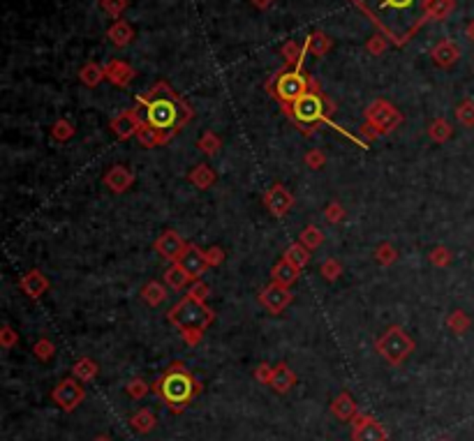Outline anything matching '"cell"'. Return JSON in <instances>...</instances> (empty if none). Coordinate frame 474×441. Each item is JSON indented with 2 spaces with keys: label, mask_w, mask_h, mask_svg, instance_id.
<instances>
[{
  "label": "cell",
  "mask_w": 474,
  "mask_h": 441,
  "mask_svg": "<svg viewBox=\"0 0 474 441\" xmlns=\"http://www.w3.org/2000/svg\"><path fill=\"white\" fill-rule=\"evenodd\" d=\"M393 46H405L428 19L430 0H350Z\"/></svg>",
  "instance_id": "1"
},
{
  "label": "cell",
  "mask_w": 474,
  "mask_h": 441,
  "mask_svg": "<svg viewBox=\"0 0 474 441\" xmlns=\"http://www.w3.org/2000/svg\"><path fill=\"white\" fill-rule=\"evenodd\" d=\"M134 111L141 118V123H148L155 130L173 132V135H178V130L195 118L192 107L167 81H157L151 90L139 95Z\"/></svg>",
  "instance_id": "2"
},
{
  "label": "cell",
  "mask_w": 474,
  "mask_h": 441,
  "mask_svg": "<svg viewBox=\"0 0 474 441\" xmlns=\"http://www.w3.org/2000/svg\"><path fill=\"white\" fill-rule=\"evenodd\" d=\"M202 391L204 384L183 363H171L153 384V393L171 414H183Z\"/></svg>",
  "instance_id": "3"
},
{
  "label": "cell",
  "mask_w": 474,
  "mask_h": 441,
  "mask_svg": "<svg viewBox=\"0 0 474 441\" xmlns=\"http://www.w3.org/2000/svg\"><path fill=\"white\" fill-rule=\"evenodd\" d=\"M282 111L298 130H301L303 137H310L320 125L331 123L329 116L336 114V102L329 100L327 93L322 90L320 81L312 76L308 93H303V95L296 102H291V104L282 107Z\"/></svg>",
  "instance_id": "4"
},
{
  "label": "cell",
  "mask_w": 474,
  "mask_h": 441,
  "mask_svg": "<svg viewBox=\"0 0 474 441\" xmlns=\"http://www.w3.org/2000/svg\"><path fill=\"white\" fill-rule=\"evenodd\" d=\"M167 319L171 326L178 328L180 340L187 346H197L204 340L206 328L216 321V312H213L206 303L195 301L192 296H183L167 312Z\"/></svg>",
  "instance_id": "5"
},
{
  "label": "cell",
  "mask_w": 474,
  "mask_h": 441,
  "mask_svg": "<svg viewBox=\"0 0 474 441\" xmlns=\"http://www.w3.org/2000/svg\"><path fill=\"white\" fill-rule=\"evenodd\" d=\"M310 81H312V74H305L303 67L284 65L282 69H278V72H273L266 79L264 88L273 100L280 102V107H287L301 97L303 93H308Z\"/></svg>",
  "instance_id": "6"
},
{
  "label": "cell",
  "mask_w": 474,
  "mask_h": 441,
  "mask_svg": "<svg viewBox=\"0 0 474 441\" xmlns=\"http://www.w3.org/2000/svg\"><path fill=\"white\" fill-rule=\"evenodd\" d=\"M414 349H416L414 340L407 335V330L402 326H389L375 340V351L393 367H398V365L405 363V358Z\"/></svg>",
  "instance_id": "7"
},
{
  "label": "cell",
  "mask_w": 474,
  "mask_h": 441,
  "mask_svg": "<svg viewBox=\"0 0 474 441\" xmlns=\"http://www.w3.org/2000/svg\"><path fill=\"white\" fill-rule=\"evenodd\" d=\"M363 116H366V123L375 125L379 135H391L393 130H398L402 125V114L391 104V102H386L382 97L370 102L366 107V111H363Z\"/></svg>",
  "instance_id": "8"
},
{
  "label": "cell",
  "mask_w": 474,
  "mask_h": 441,
  "mask_svg": "<svg viewBox=\"0 0 474 441\" xmlns=\"http://www.w3.org/2000/svg\"><path fill=\"white\" fill-rule=\"evenodd\" d=\"M51 400L62 409V412L70 414L86 400V388L77 376H65V379H60L56 384V388L51 391Z\"/></svg>",
  "instance_id": "9"
},
{
  "label": "cell",
  "mask_w": 474,
  "mask_h": 441,
  "mask_svg": "<svg viewBox=\"0 0 474 441\" xmlns=\"http://www.w3.org/2000/svg\"><path fill=\"white\" fill-rule=\"evenodd\" d=\"M352 439L354 441H389V432L375 416L370 414H359L352 421Z\"/></svg>",
  "instance_id": "10"
},
{
  "label": "cell",
  "mask_w": 474,
  "mask_h": 441,
  "mask_svg": "<svg viewBox=\"0 0 474 441\" xmlns=\"http://www.w3.org/2000/svg\"><path fill=\"white\" fill-rule=\"evenodd\" d=\"M257 298L271 314H280V312L287 310L294 296H291L289 287H282V285H278V282L271 280V285H266L262 291H259Z\"/></svg>",
  "instance_id": "11"
},
{
  "label": "cell",
  "mask_w": 474,
  "mask_h": 441,
  "mask_svg": "<svg viewBox=\"0 0 474 441\" xmlns=\"http://www.w3.org/2000/svg\"><path fill=\"white\" fill-rule=\"evenodd\" d=\"M176 264L183 269L192 280H199L204 273H206L211 266L206 262V255H204V250H199V245H195V243H187L183 255L176 259Z\"/></svg>",
  "instance_id": "12"
},
{
  "label": "cell",
  "mask_w": 474,
  "mask_h": 441,
  "mask_svg": "<svg viewBox=\"0 0 474 441\" xmlns=\"http://www.w3.org/2000/svg\"><path fill=\"white\" fill-rule=\"evenodd\" d=\"M262 201L273 217H284L291 210V206H294V196H291V192L282 183H275L273 187H268Z\"/></svg>",
  "instance_id": "13"
},
{
  "label": "cell",
  "mask_w": 474,
  "mask_h": 441,
  "mask_svg": "<svg viewBox=\"0 0 474 441\" xmlns=\"http://www.w3.org/2000/svg\"><path fill=\"white\" fill-rule=\"evenodd\" d=\"M109 128L114 130V135L121 141H128L130 137H137V132L141 128V118L137 116V111L132 109H125V111L116 114L109 123Z\"/></svg>",
  "instance_id": "14"
},
{
  "label": "cell",
  "mask_w": 474,
  "mask_h": 441,
  "mask_svg": "<svg viewBox=\"0 0 474 441\" xmlns=\"http://www.w3.org/2000/svg\"><path fill=\"white\" fill-rule=\"evenodd\" d=\"M185 245L187 243L180 238V233L178 231H173V229H167V231H162L160 236H157V240H155V252L160 257H164V259H169V262H176V259L183 255V250H185Z\"/></svg>",
  "instance_id": "15"
},
{
  "label": "cell",
  "mask_w": 474,
  "mask_h": 441,
  "mask_svg": "<svg viewBox=\"0 0 474 441\" xmlns=\"http://www.w3.org/2000/svg\"><path fill=\"white\" fill-rule=\"evenodd\" d=\"M428 56L437 67L449 69L456 65L458 58H461V46H458L454 39H440V42L430 49Z\"/></svg>",
  "instance_id": "16"
},
{
  "label": "cell",
  "mask_w": 474,
  "mask_h": 441,
  "mask_svg": "<svg viewBox=\"0 0 474 441\" xmlns=\"http://www.w3.org/2000/svg\"><path fill=\"white\" fill-rule=\"evenodd\" d=\"M105 74H107V81H112L118 88H128L134 81V76H137V69H134L130 62L114 58L105 65Z\"/></svg>",
  "instance_id": "17"
},
{
  "label": "cell",
  "mask_w": 474,
  "mask_h": 441,
  "mask_svg": "<svg viewBox=\"0 0 474 441\" xmlns=\"http://www.w3.org/2000/svg\"><path fill=\"white\" fill-rule=\"evenodd\" d=\"M105 185L114 194H125L134 185V171L125 167V164H116L105 173Z\"/></svg>",
  "instance_id": "18"
},
{
  "label": "cell",
  "mask_w": 474,
  "mask_h": 441,
  "mask_svg": "<svg viewBox=\"0 0 474 441\" xmlns=\"http://www.w3.org/2000/svg\"><path fill=\"white\" fill-rule=\"evenodd\" d=\"M19 287L28 298L37 301V298H42L46 291H49V278H46L42 271L33 269V271L23 273V278L19 280Z\"/></svg>",
  "instance_id": "19"
},
{
  "label": "cell",
  "mask_w": 474,
  "mask_h": 441,
  "mask_svg": "<svg viewBox=\"0 0 474 441\" xmlns=\"http://www.w3.org/2000/svg\"><path fill=\"white\" fill-rule=\"evenodd\" d=\"M268 386H271L275 393L284 395V393H289L296 386V372L284 363V360H280L278 365H273V376H271V384Z\"/></svg>",
  "instance_id": "20"
},
{
  "label": "cell",
  "mask_w": 474,
  "mask_h": 441,
  "mask_svg": "<svg viewBox=\"0 0 474 441\" xmlns=\"http://www.w3.org/2000/svg\"><path fill=\"white\" fill-rule=\"evenodd\" d=\"M331 414H334L336 419L352 423V421L361 414V409H359V405H357V400H354L347 391H343L341 395H338V398L334 400V402H331Z\"/></svg>",
  "instance_id": "21"
},
{
  "label": "cell",
  "mask_w": 474,
  "mask_h": 441,
  "mask_svg": "<svg viewBox=\"0 0 474 441\" xmlns=\"http://www.w3.org/2000/svg\"><path fill=\"white\" fill-rule=\"evenodd\" d=\"M176 137L173 132H164V130H155L151 128L148 123H141V128L137 132V141L144 148H157V146H164L169 144V141Z\"/></svg>",
  "instance_id": "22"
},
{
  "label": "cell",
  "mask_w": 474,
  "mask_h": 441,
  "mask_svg": "<svg viewBox=\"0 0 474 441\" xmlns=\"http://www.w3.org/2000/svg\"><path fill=\"white\" fill-rule=\"evenodd\" d=\"M331 46H334V39H331L324 30H315L305 37L303 42V51L305 56H315V58H324L327 53L331 51Z\"/></svg>",
  "instance_id": "23"
},
{
  "label": "cell",
  "mask_w": 474,
  "mask_h": 441,
  "mask_svg": "<svg viewBox=\"0 0 474 441\" xmlns=\"http://www.w3.org/2000/svg\"><path fill=\"white\" fill-rule=\"evenodd\" d=\"M107 37H109V42H112L114 46H118V49H125V46H130V44H132V39H134V28H132L125 19H118V21L112 23V26H109Z\"/></svg>",
  "instance_id": "24"
},
{
  "label": "cell",
  "mask_w": 474,
  "mask_h": 441,
  "mask_svg": "<svg viewBox=\"0 0 474 441\" xmlns=\"http://www.w3.org/2000/svg\"><path fill=\"white\" fill-rule=\"evenodd\" d=\"M298 275H301V269H296V266H294V264H289L287 259H280V262L271 269V278H273V282H278V285H282V287L296 285Z\"/></svg>",
  "instance_id": "25"
},
{
  "label": "cell",
  "mask_w": 474,
  "mask_h": 441,
  "mask_svg": "<svg viewBox=\"0 0 474 441\" xmlns=\"http://www.w3.org/2000/svg\"><path fill=\"white\" fill-rule=\"evenodd\" d=\"M187 180L197 187V190H209V187L216 185L218 176L209 164H195L192 171L187 173Z\"/></svg>",
  "instance_id": "26"
},
{
  "label": "cell",
  "mask_w": 474,
  "mask_h": 441,
  "mask_svg": "<svg viewBox=\"0 0 474 441\" xmlns=\"http://www.w3.org/2000/svg\"><path fill=\"white\" fill-rule=\"evenodd\" d=\"M167 289L169 287H164L162 282H146L144 287H141V291H139V296H141V301H144L148 307H157V305H162L164 303V298H167Z\"/></svg>",
  "instance_id": "27"
},
{
  "label": "cell",
  "mask_w": 474,
  "mask_h": 441,
  "mask_svg": "<svg viewBox=\"0 0 474 441\" xmlns=\"http://www.w3.org/2000/svg\"><path fill=\"white\" fill-rule=\"evenodd\" d=\"M105 79H107L105 65H100V62H86V65L79 69V81H81L86 88H95V86H100Z\"/></svg>",
  "instance_id": "28"
},
{
  "label": "cell",
  "mask_w": 474,
  "mask_h": 441,
  "mask_svg": "<svg viewBox=\"0 0 474 441\" xmlns=\"http://www.w3.org/2000/svg\"><path fill=\"white\" fill-rule=\"evenodd\" d=\"M162 278H164V285H167L169 289H173V291L185 289V287H190V285H192V282H195L183 269H180V266H178L176 262H173V264L169 266V269L164 271Z\"/></svg>",
  "instance_id": "29"
},
{
  "label": "cell",
  "mask_w": 474,
  "mask_h": 441,
  "mask_svg": "<svg viewBox=\"0 0 474 441\" xmlns=\"http://www.w3.org/2000/svg\"><path fill=\"white\" fill-rule=\"evenodd\" d=\"M280 56L284 58V65L287 67H303V58H305L303 44H298L296 39H287V42L280 46Z\"/></svg>",
  "instance_id": "30"
},
{
  "label": "cell",
  "mask_w": 474,
  "mask_h": 441,
  "mask_svg": "<svg viewBox=\"0 0 474 441\" xmlns=\"http://www.w3.org/2000/svg\"><path fill=\"white\" fill-rule=\"evenodd\" d=\"M130 425L139 432V435H148V432L155 430L157 419H155V414L151 412V409L144 407V409H139V412H134L130 416Z\"/></svg>",
  "instance_id": "31"
},
{
  "label": "cell",
  "mask_w": 474,
  "mask_h": 441,
  "mask_svg": "<svg viewBox=\"0 0 474 441\" xmlns=\"http://www.w3.org/2000/svg\"><path fill=\"white\" fill-rule=\"evenodd\" d=\"M98 372H100V365L95 363L93 358H88V356L79 358L77 363L72 365V376H77V379L81 381V384L93 381L95 376H98Z\"/></svg>",
  "instance_id": "32"
},
{
  "label": "cell",
  "mask_w": 474,
  "mask_h": 441,
  "mask_svg": "<svg viewBox=\"0 0 474 441\" xmlns=\"http://www.w3.org/2000/svg\"><path fill=\"white\" fill-rule=\"evenodd\" d=\"M428 137L430 141H435V144H447V141L454 137V125L449 123L447 118H435V121L428 125Z\"/></svg>",
  "instance_id": "33"
},
{
  "label": "cell",
  "mask_w": 474,
  "mask_h": 441,
  "mask_svg": "<svg viewBox=\"0 0 474 441\" xmlns=\"http://www.w3.org/2000/svg\"><path fill=\"white\" fill-rule=\"evenodd\" d=\"M282 259H287L289 264H294L296 269H305L310 264V250L303 247L301 243H291V245L284 250Z\"/></svg>",
  "instance_id": "34"
},
{
  "label": "cell",
  "mask_w": 474,
  "mask_h": 441,
  "mask_svg": "<svg viewBox=\"0 0 474 441\" xmlns=\"http://www.w3.org/2000/svg\"><path fill=\"white\" fill-rule=\"evenodd\" d=\"M456 10V0H430L428 19L430 21H447Z\"/></svg>",
  "instance_id": "35"
},
{
  "label": "cell",
  "mask_w": 474,
  "mask_h": 441,
  "mask_svg": "<svg viewBox=\"0 0 474 441\" xmlns=\"http://www.w3.org/2000/svg\"><path fill=\"white\" fill-rule=\"evenodd\" d=\"M447 328L452 330V333H456V335H465V333H468V330L472 328L470 314H468V312H463V310H454V312L447 317Z\"/></svg>",
  "instance_id": "36"
},
{
  "label": "cell",
  "mask_w": 474,
  "mask_h": 441,
  "mask_svg": "<svg viewBox=\"0 0 474 441\" xmlns=\"http://www.w3.org/2000/svg\"><path fill=\"white\" fill-rule=\"evenodd\" d=\"M298 243H301V245L308 247L310 252L320 250V247H322V243H324V231L320 229V226L308 224L305 229H303L301 233H298Z\"/></svg>",
  "instance_id": "37"
},
{
  "label": "cell",
  "mask_w": 474,
  "mask_h": 441,
  "mask_svg": "<svg viewBox=\"0 0 474 441\" xmlns=\"http://www.w3.org/2000/svg\"><path fill=\"white\" fill-rule=\"evenodd\" d=\"M197 148H199V153L213 157V155H218L220 148H223V139H220L213 130H209L199 137V141H197Z\"/></svg>",
  "instance_id": "38"
},
{
  "label": "cell",
  "mask_w": 474,
  "mask_h": 441,
  "mask_svg": "<svg viewBox=\"0 0 474 441\" xmlns=\"http://www.w3.org/2000/svg\"><path fill=\"white\" fill-rule=\"evenodd\" d=\"M375 262L379 264V266H393L398 262V250L391 245L389 240L386 243H379V245L375 247Z\"/></svg>",
  "instance_id": "39"
},
{
  "label": "cell",
  "mask_w": 474,
  "mask_h": 441,
  "mask_svg": "<svg viewBox=\"0 0 474 441\" xmlns=\"http://www.w3.org/2000/svg\"><path fill=\"white\" fill-rule=\"evenodd\" d=\"M74 135H77V130L67 118H58V121L51 125V137L60 141V144H65V141H70Z\"/></svg>",
  "instance_id": "40"
},
{
  "label": "cell",
  "mask_w": 474,
  "mask_h": 441,
  "mask_svg": "<svg viewBox=\"0 0 474 441\" xmlns=\"http://www.w3.org/2000/svg\"><path fill=\"white\" fill-rule=\"evenodd\" d=\"M428 262L435 266V269H447V266H452L454 262V252L445 245H437L428 252Z\"/></svg>",
  "instance_id": "41"
},
{
  "label": "cell",
  "mask_w": 474,
  "mask_h": 441,
  "mask_svg": "<svg viewBox=\"0 0 474 441\" xmlns=\"http://www.w3.org/2000/svg\"><path fill=\"white\" fill-rule=\"evenodd\" d=\"M456 121L465 125V128H474V100H463L461 104L456 107Z\"/></svg>",
  "instance_id": "42"
},
{
  "label": "cell",
  "mask_w": 474,
  "mask_h": 441,
  "mask_svg": "<svg viewBox=\"0 0 474 441\" xmlns=\"http://www.w3.org/2000/svg\"><path fill=\"white\" fill-rule=\"evenodd\" d=\"M148 391H153V386H148L141 376H134L128 384H125V393L132 398V400H141L148 395Z\"/></svg>",
  "instance_id": "43"
},
{
  "label": "cell",
  "mask_w": 474,
  "mask_h": 441,
  "mask_svg": "<svg viewBox=\"0 0 474 441\" xmlns=\"http://www.w3.org/2000/svg\"><path fill=\"white\" fill-rule=\"evenodd\" d=\"M320 273H322V278L327 280V282H336V280L343 275V264L338 262V259L329 257V259H324V264H322Z\"/></svg>",
  "instance_id": "44"
},
{
  "label": "cell",
  "mask_w": 474,
  "mask_h": 441,
  "mask_svg": "<svg viewBox=\"0 0 474 441\" xmlns=\"http://www.w3.org/2000/svg\"><path fill=\"white\" fill-rule=\"evenodd\" d=\"M128 5H130V0H100L102 12L109 14V17L116 21L123 17V12L128 10Z\"/></svg>",
  "instance_id": "45"
},
{
  "label": "cell",
  "mask_w": 474,
  "mask_h": 441,
  "mask_svg": "<svg viewBox=\"0 0 474 441\" xmlns=\"http://www.w3.org/2000/svg\"><path fill=\"white\" fill-rule=\"evenodd\" d=\"M33 353L37 360H51L53 353H56V346H53L49 337H39V340L33 344Z\"/></svg>",
  "instance_id": "46"
},
{
  "label": "cell",
  "mask_w": 474,
  "mask_h": 441,
  "mask_svg": "<svg viewBox=\"0 0 474 441\" xmlns=\"http://www.w3.org/2000/svg\"><path fill=\"white\" fill-rule=\"evenodd\" d=\"M303 162H305V167H308V169L320 171V169L327 167V153L320 151V148H312V151H308V153L303 155Z\"/></svg>",
  "instance_id": "47"
},
{
  "label": "cell",
  "mask_w": 474,
  "mask_h": 441,
  "mask_svg": "<svg viewBox=\"0 0 474 441\" xmlns=\"http://www.w3.org/2000/svg\"><path fill=\"white\" fill-rule=\"evenodd\" d=\"M389 44H391L389 39H386L384 35H379V33H377V35H373V37H370L368 42H366V51L370 53V56H384V51L389 49Z\"/></svg>",
  "instance_id": "48"
},
{
  "label": "cell",
  "mask_w": 474,
  "mask_h": 441,
  "mask_svg": "<svg viewBox=\"0 0 474 441\" xmlns=\"http://www.w3.org/2000/svg\"><path fill=\"white\" fill-rule=\"evenodd\" d=\"M345 208H343V203L341 201H331L327 208H324V219L327 222H331V224H341L343 219H345Z\"/></svg>",
  "instance_id": "49"
},
{
  "label": "cell",
  "mask_w": 474,
  "mask_h": 441,
  "mask_svg": "<svg viewBox=\"0 0 474 441\" xmlns=\"http://www.w3.org/2000/svg\"><path fill=\"white\" fill-rule=\"evenodd\" d=\"M209 294H211V289H209V285H206V282H204V280H195L192 285L187 287V296H192L195 301L206 303Z\"/></svg>",
  "instance_id": "50"
},
{
  "label": "cell",
  "mask_w": 474,
  "mask_h": 441,
  "mask_svg": "<svg viewBox=\"0 0 474 441\" xmlns=\"http://www.w3.org/2000/svg\"><path fill=\"white\" fill-rule=\"evenodd\" d=\"M0 344H3L5 349H12V346L19 344V333L10 324H5L3 328H0Z\"/></svg>",
  "instance_id": "51"
},
{
  "label": "cell",
  "mask_w": 474,
  "mask_h": 441,
  "mask_svg": "<svg viewBox=\"0 0 474 441\" xmlns=\"http://www.w3.org/2000/svg\"><path fill=\"white\" fill-rule=\"evenodd\" d=\"M204 255H206V262L211 269H216V266H220L225 262V250L220 245H211L209 250H204Z\"/></svg>",
  "instance_id": "52"
},
{
  "label": "cell",
  "mask_w": 474,
  "mask_h": 441,
  "mask_svg": "<svg viewBox=\"0 0 474 441\" xmlns=\"http://www.w3.org/2000/svg\"><path fill=\"white\" fill-rule=\"evenodd\" d=\"M252 376L259 381V384H271V376H273V365L271 363H259L255 367V372H252Z\"/></svg>",
  "instance_id": "53"
},
{
  "label": "cell",
  "mask_w": 474,
  "mask_h": 441,
  "mask_svg": "<svg viewBox=\"0 0 474 441\" xmlns=\"http://www.w3.org/2000/svg\"><path fill=\"white\" fill-rule=\"evenodd\" d=\"M361 137L366 139V141H375L377 137H382V135H379V132H377V128H375V125H370V123H363V125H361Z\"/></svg>",
  "instance_id": "54"
},
{
  "label": "cell",
  "mask_w": 474,
  "mask_h": 441,
  "mask_svg": "<svg viewBox=\"0 0 474 441\" xmlns=\"http://www.w3.org/2000/svg\"><path fill=\"white\" fill-rule=\"evenodd\" d=\"M250 3H252V7H257L259 12H266L268 7L273 5V0H250Z\"/></svg>",
  "instance_id": "55"
},
{
  "label": "cell",
  "mask_w": 474,
  "mask_h": 441,
  "mask_svg": "<svg viewBox=\"0 0 474 441\" xmlns=\"http://www.w3.org/2000/svg\"><path fill=\"white\" fill-rule=\"evenodd\" d=\"M465 35H468L470 42H474V21L468 23V28H465Z\"/></svg>",
  "instance_id": "56"
},
{
  "label": "cell",
  "mask_w": 474,
  "mask_h": 441,
  "mask_svg": "<svg viewBox=\"0 0 474 441\" xmlns=\"http://www.w3.org/2000/svg\"><path fill=\"white\" fill-rule=\"evenodd\" d=\"M93 441H112V439H109V437H105V435H100L98 439H93Z\"/></svg>",
  "instance_id": "57"
},
{
  "label": "cell",
  "mask_w": 474,
  "mask_h": 441,
  "mask_svg": "<svg viewBox=\"0 0 474 441\" xmlns=\"http://www.w3.org/2000/svg\"><path fill=\"white\" fill-rule=\"evenodd\" d=\"M437 441H452V439H437Z\"/></svg>",
  "instance_id": "58"
}]
</instances>
